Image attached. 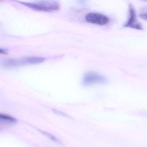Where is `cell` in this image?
Returning a JSON list of instances; mask_svg holds the SVG:
<instances>
[{
    "mask_svg": "<svg viewBox=\"0 0 147 147\" xmlns=\"http://www.w3.org/2000/svg\"><path fill=\"white\" fill-rule=\"evenodd\" d=\"M45 60L43 57H26L5 60L2 62V65L5 67H16L38 64L44 61Z\"/></svg>",
    "mask_w": 147,
    "mask_h": 147,
    "instance_id": "1",
    "label": "cell"
},
{
    "mask_svg": "<svg viewBox=\"0 0 147 147\" xmlns=\"http://www.w3.org/2000/svg\"><path fill=\"white\" fill-rule=\"evenodd\" d=\"M20 3L30 9L38 11H57L60 8V5L58 2L51 1H45L28 3L20 2Z\"/></svg>",
    "mask_w": 147,
    "mask_h": 147,
    "instance_id": "2",
    "label": "cell"
},
{
    "mask_svg": "<svg viewBox=\"0 0 147 147\" xmlns=\"http://www.w3.org/2000/svg\"><path fill=\"white\" fill-rule=\"evenodd\" d=\"M107 82V79L106 77L93 71L87 72L84 75L82 78V83L85 86L105 84Z\"/></svg>",
    "mask_w": 147,
    "mask_h": 147,
    "instance_id": "3",
    "label": "cell"
},
{
    "mask_svg": "<svg viewBox=\"0 0 147 147\" xmlns=\"http://www.w3.org/2000/svg\"><path fill=\"white\" fill-rule=\"evenodd\" d=\"M123 26L125 28H131L138 30H143L142 24L138 20L136 10L131 4L129 5V17L127 21L124 24Z\"/></svg>",
    "mask_w": 147,
    "mask_h": 147,
    "instance_id": "4",
    "label": "cell"
},
{
    "mask_svg": "<svg viewBox=\"0 0 147 147\" xmlns=\"http://www.w3.org/2000/svg\"><path fill=\"white\" fill-rule=\"evenodd\" d=\"M86 21L90 24L99 26H105L109 22V19L107 16L97 13H90L85 17Z\"/></svg>",
    "mask_w": 147,
    "mask_h": 147,
    "instance_id": "5",
    "label": "cell"
},
{
    "mask_svg": "<svg viewBox=\"0 0 147 147\" xmlns=\"http://www.w3.org/2000/svg\"><path fill=\"white\" fill-rule=\"evenodd\" d=\"M0 120L2 122L9 124L15 123L18 120L12 116L5 114H0Z\"/></svg>",
    "mask_w": 147,
    "mask_h": 147,
    "instance_id": "6",
    "label": "cell"
},
{
    "mask_svg": "<svg viewBox=\"0 0 147 147\" xmlns=\"http://www.w3.org/2000/svg\"><path fill=\"white\" fill-rule=\"evenodd\" d=\"M41 132H42V133H43L44 135L46 136L47 137L49 138L51 140L54 141L55 142L57 143H60V142L58 140V139H57L54 136H53V135H51V134H49V133H48V132H45V131H41Z\"/></svg>",
    "mask_w": 147,
    "mask_h": 147,
    "instance_id": "7",
    "label": "cell"
},
{
    "mask_svg": "<svg viewBox=\"0 0 147 147\" xmlns=\"http://www.w3.org/2000/svg\"><path fill=\"white\" fill-rule=\"evenodd\" d=\"M140 18L143 20L147 21V13H140Z\"/></svg>",
    "mask_w": 147,
    "mask_h": 147,
    "instance_id": "8",
    "label": "cell"
},
{
    "mask_svg": "<svg viewBox=\"0 0 147 147\" xmlns=\"http://www.w3.org/2000/svg\"><path fill=\"white\" fill-rule=\"evenodd\" d=\"M0 53L1 54H4V55H5V54H6L7 53V51L6 49H1L0 50Z\"/></svg>",
    "mask_w": 147,
    "mask_h": 147,
    "instance_id": "9",
    "label": "cell"
}]
</instances>
